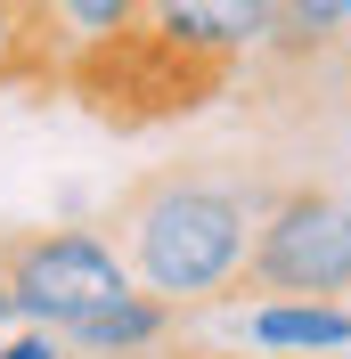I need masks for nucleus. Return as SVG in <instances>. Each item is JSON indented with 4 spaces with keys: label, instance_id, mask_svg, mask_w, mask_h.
Masks as SVG:
<instances>
[{
    "label": "nucleus",
    "instance_id": "f257e3e1",
    "mask_svg": "<svg viewBox=\"0 0 351 359\" xmlns=\"http://www.w3.org/2000/svg\"><path fill=\"white\" fill-rule=\"evenodd\" d=\"M270 196L278 188L220 172V163H164V172H139L107 204V245L123 253L131 286L164 294L172 311H204L220 294H237L253 221Z\"/></svg>",
    "mask_w": 351,
    "mask_h": 359
},
{
    "label": "nucleus",
    "instance_id": "f03ea898",
    "mask_svg": "<svg viewBox=\"0 0 351 359\" xmlns=\"http://www.w3.org/2000/svg\"><path fill=\"white\" fill-rule=\"evenodd\" d=\"M0 278L17 294V318L49 335H74L90 311L131 294V269L107 245V229H0Z\"/></svg>",
    "mask_w": 351,
    "mask_h": 359
},
{
    "label": "nucleus",
    "instance_id": "7ed1b4c3",
    "mask_svg": "<svg viewBox=\"0 0 351 359\" xmlns=\"http://www.w3.org/2000/svg\"><path fill=\"white\" fill-rule=\"evenodd\" d=\"M237 294H351V204L343 188H278L253 221Z\"/></svg>",
    "mask_w": 351,
    "mask_h": 359
},
{
    "label": "nucleus",
    "instance_id": "20e7f679",
    "mask_svg": "<svg viewBox=\"0 0 351 359\" xmlns=\"http://www.w3.org/2000/svg\"><path fill=\"white\" fill-rule=\"evenodd\" d=\"M270 25H278V0H147L139 8L147 41H164L172 57L220 74V82H237L270 49Z\"/></svg>",
    "mask_w": 351,
    "mask_h": 359
},
{
    "label": "nucleus",
    "instance_id": "39448f33",
    "mask_svg": "<svg viewBox=\"0 0 351 359\" xmlns=\"http://www.w3.org/2000/svg\"><path fill=\"white\" fill-rule=\"evenodd\" d=\"M237 335L270 359H335V351H351V302H335V294H262V302H245Z\"/></svg>",
    "mask_w": 351,
    "mask_h": 359
},
{
    "label": "nucleus",
    "instance_id": "423d86ee",
    "mask_svg": "<svg viewBox=\"0 0 351 359\" xmlns=\"http://www.w3.org/2000/svg\"><path fill=\"white\" fill-rule=\"evenodd\" d=\"M172 327H180L172 302L147 294V286H131V294H114L107 311H90L82 327L66 335V351L74 359H155L164 343H172Z\"/></svg>",
    "mask_w": 351,
    "mask_h": 359
},
{
    "label": "nucleus",
    "instance_id": "0eeeda50",
    "mask_svg": "<svg viewBox=\"0 0 351 359\" xmlns=\"http://www.w3.org/2000/svg\"><path fill=\"white\" fill-rule=\"evenodd\" d=\"M66 49L49 33L41 0H0V90H58Z\"/></svg>",
    "mask_w": 351,
    "mask_h": 359
},
{
    "label": "nucleus",
    "instance_id": "6e6552de",
    "mask_svg": "<svg viewBox=\"0 0 351 359\" xmlns=\"http://www.w3.org/2000/svg\"><path fill=\"white\" fill-rule=\"evenodd\" d=\"M351 41V0H278V25H270V49L278 66H303V57H327Z\"/></svg>",
    "mask_w": 351,
    "mask_h": 359
},
{
    "label": "nucleus",
    "instance_id": "1a4fd4ad",
    "mask_svg": "<svg viewBox=\"0 0 351 359\" xmlns=\"http://www.w3.org/2000/svg\"><path fill=\"white\" fill-rule=\"evenodd\" d=\"M41 8H49L58 49L74 57V49H98V41H114V33H131L147 0H41Z\"/></svg>",
    "mask_w": 351,
    "mask_h": 359
},
{
    "label": "nucleus",
    "instance_id": "9d476101",
    "mask_svg": "<svg viewBox=\"0 0 351 359\" xmlns=\"http://www.w3.org/2000/svg\"><path fill=\"white\" fill-rule=\"evenodd\" d=\"M17 327H25V318H17V294H8V278H0V343L17 335Z\"/></svg>",
    "mask_w": 351,
    "mask_h": 359
},
{
    "label": "nucleus",
    "instance_id": "9b49d317",
    "mask_svg": "<svg viewBox=\"0 0 351 359\" xmlns=\"http://www.w3.org/2000/svg\"><path fill=\"white\" fill-rule=\"evenodd\" d=\"M343 204H351V188H343Z\"/></svg>",
    "mask_w": 351,
    "mask_h": 359
},
{
    "label": "nucleus",
    "instance_id": "f8f14e48",
    "mask_svg": "<svg viewBox=\"0 0 351 359\" xmlns=\"http://www.w3.org/2000/svg\"><path fill=\"white\" fill-rule=\"evenodd\" d=\"M66 359H74V351H66Z\"/></svg>",
    "mask_w": 351,
    "mask_h": 359
}]
</instances>
